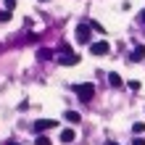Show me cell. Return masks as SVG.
I'll return each mask as SVG.
<instances>
[{
  "label": "cell",
  "instance_id": "9c48e42d",
  "mask_svg": "<svg viewBox=\"0 0 145 145\" xmlns=\"http://www.w3.org/2000/svg\"><path fill=\"white\" fill-rule=\"evenodd\" d=\"M74 137H76L74 129H63L61 132V142H74Z\"/></svg>",
  "mask_w": 145,
  "mask_h": 145
},
{
  "label": "cell",
  "instance_id": "2e32d148",
  "mask_svg": "<svg viewBox=\"0 0 145 145\" xmlns=\"http://www.w3.org/2000/svg\"><path fill=\"white\" fill-rule=\"evenodd\" d=\"M132 145H145V140H142V137H137V140H135Z\"/></svg>",
  "mask_w": 145,
  "mask_h": 145
},
{
  "label": "cell",
  "instance_id": "ac0fdd59",
  "mask_svg": "<svg viewBox=\"0 0 145 145\" xmlns=\"http://www.w3.org/2000/svg\"><path fill=\"white\" fill-rule=\"evenodd\" d=\"M106 145H119V142H114V140H108V142H106Z\"/></svg>",
  "mask_w": 145,
  "mask_h": 145
},
{
  "label": "cell",
  "instance_id": "ba28073f",
  "mask_svg": "<svg viewBox=\"0 0 145 145\" xmlns=\"http://www.w3.org/2000/svg\"><path fill=\"white\" fill-rule=\"evenodd\" d=\"M108 82L114 84V87H121V84H124V79H121V76H119L116 71H111V74H108Z\"/></svg>",
  "mask_w": 145,
  "mask_h": 145
},
{
  "label": "cell",
  "instance_id": "52a82bcc",
  "mask_svg": "<svg viewBox=\"0 0 145 145\" xmlns=\"http://www.w3.org/2000/svg\"><path fill=\"white\" fill-rule=\"evenodd\" d=\"M63 119H66L69 124H79V121H82V116L76 114V111H66V116H63Z\"/></svg>",
  "mask_w": 145,
  "mask_h": 145
},
{
  "label": "cell",
  "instance_id": "5bb4252c",
  "mask_svg": "<svg viewBox=\"0 0 145 145\" xmlns=\"http://www.w3.org/2000/svg\"><path fill=\"white\" fill-rule=\"evenodd\" d=\"M37 145H50V140L48 137H37Z\"/></svg>",
  "mask_w": 145,
  "mask_h": 145
},
{
  "label": "cell",
  "instance_id": "8992f818",
  "mask_svg": "<svg viewBox=\"0 0 145 145\" xmlns=\"http://www.w3.org/2000/svg\"><path fill=\"white\" fill-rule=\"evenodd\" d=\"M129 58H132V61H142V58H145V45H137V48L132 50Z\"/></svg>",
  "mask_w": 145,
  "mask_h": 145
},
{
  "label": "cell",
  "instance_id": "d6986e66",
  "mask_svg": "<svg viewBox=\"0 0 145 145\" xmlns=\"http://www.w3.org/2000/svg\"><path fill=\"white\" fill-rule=\"evenodd\" d=\"M8 145H21V142H8Z\"/></svg>",
  "mask_w": 145,
  "mask_h": 145
},
{
  "label": "cell",
  "instance_id": "5b68a950",
  "mask_svg": "<svg viewBox=\"0 0 145 145\" xmlns=\"http://www.w3.org/2000/svg\"><path fill=\"white\" fill-rule=\"evenodd\" d=\"M53 127H58V121H56V119H40V121H35V129H37V132L53 129Z\"/></svg>",
  "mask_w": 145,
  "mask_h": 145
},
{
  "label": "cell",
  "instance_id": "7a4b0ae2",
  "mask_svg": "<svg viewBox=\"0 0 145 145\" xmlns=\"http://www.w3.org/2000/svg\"><path fill=\"white\" fill-rule=\"evenodd\" d=\"M76 95H79V100H92V95H95V87H92L90 82L76 84Z\"/></svg>",
  "mask_w": 145,
  "mask_h": 145
},
{
  "label": "cell",
  "instance_id": "e0dca14e",
  "mask_svg": "<svg viewBox=\"0 0 145 145\" xmlns=\"http://www.w3.org/2000/svg\"><path fill=\"white\" fill-rule=\"evenodd\" d=\"M137 19H140V21H142V24H145V11H142V13H140V16H137Z\"/></svg>",
  "mask_w": 145,
  "mask_h": 145
},
{
  "label": "cell",
  "instance_id": "277c9868",
  "mask_svg": "<svg viewBox=\"0 0 145 145\" xmlns=\"http://www.w3.org/2000/svg\"><path fill=\"white\" fill-rule=\"evenodd\" d=\"M58 61H61V66H76L82 58L76 53H71V50H63V56H58Z\"/></svg>",
  "mask_w": 145,
  "mask_h": 145
},
{
  "label": "cell",
  "instance_id": "7c38bea8",
  "mask_svg": "<svg viewBox=\"0 0 145 145\" xmlns=\"http://www.w3.org/2000/svg\"><path fill=\"white\" fill-rule=\"evenodd\" d=\"M90 27H92V29H95V32H103V35H106V29H103V27H100V24H98V21H90Z\"/></svg>",
  "mask_w": 145,
  "mask_h": 145
},
{
  "label": "cell",
  "instance_id": "9a60e30c",
  "mask_svg": "<svg viewBox=\"0 0 145 145\" xmlns=\"http://www.w3.org/2000/svg\"><path fill=\"white\" fill-rule=\"evenodd\" d=\"M13 5H16V0H5V8H8V11H13Z\"/></svg>",
  "mask_w": 145,
  "mask_h": 145
},
{
  "label": "cell",
  "instance_id": "ffe728a7",
  "mask_svg": "<svg viewBox=\"0 0 145 145\" xmlns=\"http://www.w3.org/2000/svg\"><path fill=\"white\" fill-rule=\"evenodd\" d=\"M42 3H48V0H42Z\"/></svg>",
  "mask_w": 145,
  "mask_h": 145
},
{
  "label": "cell",
  "instance_id": "6da1fadb",
  "mask_svg": "<svg viewBox=\"0 0 145 145\" xmlns=\"http://www.w3.org/2000/svg\"><path fill=\"white\" fill-rule=\"evenodd\" d=\"M90 29H92V27H87V24H79V27H76V32H74V40L79 42V45H90V40H92Z\"/></svg>",
  "mask_w": 145,
  "mask_h": 145
},
{
  "label": "cell",
  "instance_id": "8fae6325",
  "mask_svg": "<svg viewBox=\"0 0 145 145\" xmlns=\"http://www.w3.org/2000/svg\"><path fill=\"white\" fill-rule=\"evenodd\" d=\"M0 21H3V24L11 21V11H8V8H5V11H0Z\"/></svg>",
  "mask_w": 145,
  "mask_h": 145
},
{
  "label": "cell",
  "instance_id": "4fadbf2b",
  "mask_svg": "<svg viewBox=\"0 0 145 145\" xmlns=\"http://www.w3.org/2000/svg\"><path fill=\"white\" fill-rule=\"evenodd\" d=\"M40 58H42V61H48V58H50V50H40V53H37Z\"/></svg>",
  "mask_w": 145,
  "mask_h": 145
},
{
  "label": "cell",
  "instance_id": "30bf717a",
  "mask_svg": "<svg viewBox=\"0 0 145 145\" xmlns=\"http://www.w3.org/2000/svg\"><path fill=\"white\" fill-rule=\"evenodd\" d=\"M132 132H135V135H142V132H145V124H142V121H135V124H132Z\"/></svg>",
  "mask_w": 145,
  "mask_h": 145
},
{
  "label": "cell",
  "instance_id": "3957f363",
  "mask_svg": "<svg viewBox=\"0 0 145 145\" xmlns=\"http://www.w3.org/2000/svg\"><path fill=\"white\" fill-rule=\"evenodd\" d=\"M90 53L92 56H108L111 53V45L103 40V42H90Z\"/></svg>",
  "mask_w": 145,
  "mask_h": 145
}]
</instances>
